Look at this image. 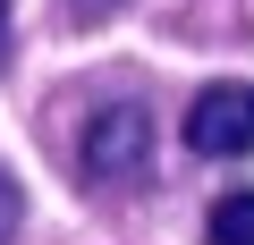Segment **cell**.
I'll list each match as a JSON object with an SVG mask.
<instances>
[{
  "label": "cell",
  "instance_id": "cell-1",
  "mask_svg": "<svg viewBox=\"0 0 254 245\" xmlns=\"http://www.w3.org/2000/svg\"><path fill=\"white\" fill-rule=\"evenodd\" d=\"M68 169H76L85 186H102V195L153 178V110H144V93H102V101L76 118Z\"/></svg>",
  "mask_w": 254,
  "mask_h": 245
},
{
  "label": "cell",
  "instance_id": "cell-2",
  "mask_svg": "<svg viewBox=\"0 0 254 245\" xmlns=\"http://www.w3.org/2000/svg\"><path fill=\"white\" fill-rule=\"evenodd\" d=\"M187 152H203V161H246L254 152V85L246 76H220L187 101Z\"/></svg>",
  "mask_w": 254,
  "mask_h": 245
},
{
  "label": "cell",
  "instance_id": "cell-3",
  "mask_svg": "<svg viewBox=\"0 0 254 245\" xmlns=\"http://www.w3.org/2000/svg\"><path fill=\"white\" fill-rule=\"evenodd\" d=\"M203 245H254V186H229L203 211Z\"/></svg>",
  "mask_w": 254,
  "mask_h": 245
},
{
  "label": "cell",
  "instance_id": "cell-4",
  "mask_svg": "<svg viewBox=\"0 0 254 245\" xmlns=\"http://www.w3.org/2000/svg\"><path fill=\"white\" fill-rule=\"evenodd\" d=\"M119 9H127V0H60V17H68V26H110Z\"/></svg>",
  "mask_w": 254,
  "mask_h": 245
},
{
  "label": "cell",
  "instance_id": "cell-5",
  "mask_svg": "<svg viewBox=\"0 0 254 245\" xmlns=\"http://www.w3.org/2000/svg\"><path fill=\"white\" fill-rule=\"evenodd\" d=\"M17 211H26V203H17V186H9V169H0V245L17 237Z\"/></svg>",
  "mask_w": 254,
  "mask_h": 245
},
{
  "label": "cell",
  "instance_id": "cell-6",
  "mask_svg": "<svg viewBox=\"0 0 254 245\" xmlns=\"http://www.w3.org/2000/svg\"><path fill=\"white\" fill-rule=\"evenodd\" d=\"M0 59H9V0H0Z\"/></svg>",
  "mask_w": 254,
  "mask_h": 245
}]
</instances>
